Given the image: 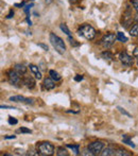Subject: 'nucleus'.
<instances>
[{
	"instance_id": "f257e3e1",
	"label": "nucleus",
	"mask_w": 138,
	"mask_h": 156,
	"mask_svg": "<svg viewBox=\"0 0 138 156\" xmlns=\"http://www.w3.org/2000/svg\"><path fill=\"white\" fill-rule=\"evenodd\" d=\"M50 43H51L52 47L56 50V52L60 54H64L66 51V45H65L64 41L61 37H58V35H55L54 33H51L49 36Z\"/></svg>"
},
{
	"instance_id": "f03ea898",
	"label": "nucleus",
	"mask_w": 138,
	"mask_h": 156,
	"mask_svg": "<svg viewBox=\"0 0 138 156\" xmlns=\"http://www.w3.org/2000/svg\"><path fill=\"white\" fill-rule=\"evenodd\" d=\"M36 148H37V152L41 155L49 156V155H53L54 153V146L48 141L38 142Z\"/></svg>"
},
{
	"instance_id": "7ed1b4c3",
	"label": "nucleus",
	"mask_w": 138,
	"mask_h": 156,
	"mask_svg": "<svg viewBox=\"0 0 138 156\" xmlns=\"http://www.w3.org/2000/svg\"><path fill=\"white\" fill-rule=\"evenodd\" d=\"M79 35L83 36L84 38L91 41L96 37V30L89 25H82L78 30Z\"/></svg>"
},
{
	"instance_id": "20e7f679",
	"label": "nucleus",
	"mask_w": 138,
	"mask_h": 156,
	"mask_svg": "<svg viewBox=\"0 0 138 156\" xmlns=\"http://www.w3.org/2000/svg\"><path fill=\"white\" fill-rule=\"evenodd\" d=\"M117 39V36L113 33H108V34H105L101 39V45L102 47L105 48V49H108L111 46L114 45L115 41Z\"/></svg>"
},
{
	"instance_id": "39448f33",
	"label": "nucleus",
	"mask_w": 138,
	"mask_h": 156,
	"mask_svg": "<svg viewBox=\"0 0 138 156\" xmlns=\"http://www.w3.org/2000/svg\"><path fill=\"white\" fill-rule=\"evenodd\" d=\"M87 148L90 150V152L94 155H98L101 154L102 151L104 150V144L102 141H94L91 144H89Z\"/></svg>"
},
{
	"instance_id": "423d86ee",
	"label": "nucleus",
	"mask_w": 138,
	"mask_h": 156,
	"mask_svg": "<svg viewBox=\"0 0 138 156\" xmlns=\"http://www.w3.org/2000/svg\"><path fill=\"white\" fill-rule=\"evenodd\" d=\"M8 76H9V81L12 85H15L17 86L18 84H20L23 81H21V76L16 71V70H10L8 73Z\"/></svg>"
},
{
	"instance_id": "0eeeda50",
	"label": "nucleus",
	"mask_w": 138,
	"mask_h": 156,
	"mask_svg": "<svg viewBox=\"0 0 138 156\" xmlns=\"http://www.w3.org/2000/svg\"><path fill=\"white\" fill-rule=\"evenodd\" d=\"M119 61L121 62L122 65H124V66H126V67H130V66H132L133 65V58H132V56H130L126 52H120V54H119Z\"/></svg>"
},
{
	"instance_id": "6e6552de",
	"label": "nucleus",
	"mask_w": 138,
	"mask_h": 156,
	"mask_svg": "<svg viewBox=\"0 0 138 156\" xmlns=\"http://www.w3.org/2000/svg\"><path fill=\"white\" fill-rule=\"evenodd\" d=\"M10 101L13 102H18V103H26V104H33V99L25 98L23 96H13L10 98Z\"/></svg>"
},
{
	"instance_id": "1a4fd4ad",
	"label": "nucleus",
	"mask_w": 138,
	"mask_h": 156,
	"mask_svg": "<svg viewBox=\"0 0 138 156\" xmlns=\"http://www.w3.org/2000/svg\"><path fill=\"white\" fill-rule=\"evenodd\" d=\"M29 68H30V70H31V72H32V76H33L34 78L36 79V80H41V79H43V76H41V70L38 69V67H37L36 65L30 64Z\"/></svg>"
},
{
	"instance_id": "9d476101",
	"label": "nucleus",
	"mask_w": 138,
	"mask_h": 156,
	"mask_svg": "<svg viewBox=\"0 0 138 156\" xmlns=\"http://www.w3.org/2000/svg\"><path fill=\"white\" fill-rule=\"evenodd\" d=\"M44 87H45L47 90H51L55 87V81L52 78H46L44 80Z\"/></svg>"
},
{
	"instance_id": "9b49d317",
	"label": "nucleus",
	"mask_w": 138,
	"mask_h": 156,
	"mask_svg": "<svg viewBox=\"0 0 138 156\" xmlns=\"http://www.w3.org/2000/svg\"><path fill=\"white\" fill-rule=\"evenodd\" d=\"M23 83L28 87V88H33V87L35 86V80L32 78L31 76H25L23 80Z\"/></svg>"
},
{
	"instance_id": "f8f14e48",
	"label": "nucleus",
	"mask_w": 138,
	"mask_h": 156,
	"mask_svg": "<svg viewBox=\"0 0 138 156\" xmlns=\"http://www.w3.org/2000/svg\"><path fill=\"white\" fill-rule=\"evenodd\" d=\"M15 70H16L17 72H18L20 76H23V74H26V72H27V68L25 67V66L23 65V64H17V65H15Z\"/></svg>"
},
{
	"instance_id": "ddd939ff",
	"label": "nucleus",
	"mask_w": 138,
	"mask_h": 156,
	"mask_svg": "<svg viewBox=\"0 0 138 156\" xmlns=\"http://www.w3.org/2000/svg\"><path fill=\"white\" fill-rule=\"evenodd\" d=\"M66 147L68 149H71L72 152H73L76 155L80 154V146H79V144H67Z\"/></svg>"
},
{
	"instance_id": "4468645a",
	"label": "nucleus",
	"mask_w": 138,
	"mask_h": 156,
	"mask_svg": "<svg viewBox=\"0 0 138 156\" xmlns=\"http://www.w3.org/2000/svg\"><path fill=\"white\" fill-rule=\"evenodd\" d=\"M49 74H50V76H51V78L55 81V82H56V81H61V79H62V76H61L60 74L55 71V70H50Z\"/></svg>"
},
{
	"instance_id": "2eb2a0df",
	"label": "nucleus",
	"mask_w": 138,
	"mask_h": 156,
	"mask_svg": "<svg viewBox=\"0 0 138 156\" xmlns=\"http://www.w3.org/2000/svg\"><path fill=\"white\" fill-rule=\"evenodd\" d=\"M102 156H111V155H115V150L111 148H106L104 149L103 151H102L101 153Z\"/></svg>"
},
{
	"instance_id": "dca6fc26",
	"label": "nucleus",
	"mask_w": 138,
	"mask_h": 156,
	"mask_svg": "<svg viewBox=\"0 0 138 156\" xmlns=\"http://www.w3.org/2000/svg\"><path fill=\"white\" fill-rule=\"evenodd\" d=\"M116 36H117V41H121V43H126V41H128V37L124 35V33L118 32L117 34H116Z\"/></svg>"
},
{
	"instance_id": "f3484780",
	"label": "nucleus",
	"mask_w": 138,
	"mask_h": 156,
	"mask_svg": "<svg viewBox=\"0 0 138 156\" xmlns=\"http://www.w3.org/2000/svg\"><path fill=\"white\" fill-rule=\"evenodd\" d=\"M130 35L133 37H138V23L134 25L130 30Z\"/></svg>"
},
{
	"instance_id": "a211bd4d",
	"label": "nucleus",
	"mask_w": 138,
	"mask_h": 156,
	"mask_svg": "<svg viewBox=\"0 0 138 156\" xmlns=\"http://www.w3.org/2000/svg\"><path fill=\"white\" fill-rule=\"evenodd\" d=\"M60 28H61V30H62V31L69 37V38H72V37H71V33H70V30L68 29V27H67L65 23H62V25L60 26Z\"/></svg>"
},
{
	"instance_id": "6ab92c4d",
	"label": "nucleus",
	"mask_w": 138,
	"mask_h": 156,
	"mask_svg": "<svg viewBox=\"0 0 138 156\" xmlns=\"http://www.w3.org/2000/svg\"><path fill=\"white\" fill-rule=\"evenodd\" d=\"M115 155L116 156H129L131 155L130 153H128V151L122 150V149H117L115 150Z\"/></svg>"
},
{
	"instance_id": "aec40b11",
	"label": "nucleus",
	"mask_w": 138,
	"mask_h": 156,
	"mask_svg": "<svg viewBox=\"0 0 138 156\" xmlns=\"http://www.w3.org/2000/svg\"><path fill=\"white\" fill-rule=\"evenodd\" d=\"M122 140H123L124 144H129V146H131V147H132V148H135V144H133V142L130 140V137H128V136L124 135V136H123V138H122Z\"/></svg>"
},
{
	"instance_id": "412c9836",
	"label": "nucleus",
	"mask_w": 138,
	"mask_h": 156,
	"mask_svg": "<svg viewBox=\"0 0 138 156\" xmlns=\"http://www.w3.org/2000/svg\"><path fill=\"white\" fill-rule=\"evenodd\" d=\"M56 155H58V156H63V155L68 156V153H67V151L65 150V149H63V148H58V153H56Z\"/></svg>"
},
{
	"instance_id": "4be33fe9",
	"label": "nucleus",
	"mask_w": 138,
	"mask_h": 156,
	"mask_svg": "<svg viewBox=\"0 0 138 156\" xmlns=\"http://www.w3.org/2000/svg\"><path fill=\"white\" fill-rule=\"evenodd\" d=\"M102 58H105V60H106V58H107V60H111V58H113V55H111L108 51H105V52L102 53Z\"/></svg>"
},
{
	"instance_id": "5701e85b",
	"label": "nucleus",
	"mask_w": 138,
	"mask_h": 156,
	"mask_svg": "<svg viewBox=\"0 0 138 156\" xmlns=\"http://www.w3.org/2000/svg\"><path fill=\"white\" fill-rule=\"evenodd\" d=\"M18 132H20V133H25V134H31L32 131L30 129H27V127H20V129H18Z\"/></svg>"
},
{
	"instance_id": "b1692460",
	"label": "nucleus",
	"mask_w": 138,
	"mask_h": 156,
	"mask_svg": "<svg viewBox=\"0 0 138 156\" xmlns=\"http://www.w3.org/2000/svg\"><path fill=\"white\" fill-rule=\"evenodd\" d=\"M117 108H118V111H119V112H120V113H121V114H123V115L128 116V117H131V115H130V114H129L128 112H126V109H124V108H122V107H120V106H118Z\"/></svg>"
},
{
	"instance_id": "393cba45",
	"label": "nucleus",
	"mask_w": 138,
	"mask_h": 156,
	"mask_svg": "<svg viewBox=\"0 0 138 156\" xmlns=\"http://www.w3.org/2000/svg\"><path fill=\"white\" fill-rule=\"evenodd\" d=\"M131 3H132V5L134 6L135 11L138 13V0H131Z\"/></svg>"
},
{
	"instance_id": "a878e982",
	"label": "nucleus",
	"mask_w": 138,
	"mask_h": 156,
	"mask_svg": "<svg viewBox=\"0 0 138 156\" xmlns=\"http://www.w3.org/2000/svg\"><path fill=\"white\" fill-rule=\"evenodd\" d=\"M81 154H82V155H86V156H88V155H89V156H93V155H94L93 153L90 152V150H89L88 148H87L86 150H84V151H83V152L81 153Z\"/></svg>"
},
{
	"instance_id": "bb28decb",
	"label": "nucleus",
	"mask_w": 138,
	"mask_h": 156,
	"mask_svg": "<svg viewBox=\"0 0 138 156\" xmlns=\"http://www.w3.org/2000/svg\"><path fill=\"white\" fill-rule=\"evenodd\" d=\"M9 123L10 124H17L18 123V120L15 119V118H13V117H10L9 118Z\"/></svg>"
},
{
	"instance_id": "cd10ccee",
	"label": "nucleus",
	"mask_w": 138,
	"mask_h": 156,
	"mask_svg": "<svg viewBox=\"0 0 138 156\" xmlns=\"http://www.w3.org/2000/svg\"><path fill=\"white\" fill-rule=\"evenodd\" d=\"M37 45H38V47H41V48H43V49L45 50V51H48V50H49V48H48V46H47V45H45V44L39 43V44H37Z\"/></svg>"
},
{
	"instance_id": "c85d7f7f",
	"label": "nucleus",
	"mask_w": 138,
	"mask_h": 156,
	"mask_svg": "<svg viewBox=\"0 0 138 156\" xmlns=\"http://www.w3.org/2000/svg\"><path fill=\"white\" fill-rule=\"evenodd\" d=\"M133 56H134V58H136L138 60V47L135 48L134 51H133Z\"/></svg>"
},
{
	"instance_id": "c756f323",
	"label": "nucleus",
	"mask_w": 138,
	"mask_h": 156,
	"mask_svg": "<svg viewBox=\"0 0 138 156\" xmlns=\"http://www.w3.org/2000/svg\"><path fill=\"white\" fill-rule=\"evenodd\" d=\"M74 80H76V81H82L83 80V76H80V74H78V76L74 78Z\"/></svg>"
},
{
	"instance_id": "7c9ffc66",
	"label": "nucleus",
	"mask_w": 138,
	"mask_h": 156,
	"mask_svg": "<svg viewBox=\"0 0 138 156\" xmlns=\"http://www.w3.org/2000/svg\"><path fill=\"white\" fill-rule=\"evenodd\" d=\"M1 108H11V109H15L12 106H8V105H1Z\"/></svg>"
},
{
	"instance_id": "2f4dec72",
	"label": "nucleus",
	"mask_w": 138,
	"mask_h": 156,
	"mask_svg": "<svg viewBox=\"0 0 138 156\" xmlns=\"http://www.w3.org/2000/svg\"><path fill=\"white\" fill-rule=\"evenodd\" d=\"M15 137H16V136L13 135V136H5V137H4V138H5V139H14Z\"/></svg>"
},
{
	"instance_id": "473e14b6",
	"label": "nucleus",
	"mask_w": 138,
	"mask_h": 156,
	"mask_svg": "<svg viewBox=\"0 0 138 156\" xmlns=\"http://www.w3.org/2000/svg\"><path fill=\"white\" fill-rule=\"evenodd\" d=\"M79 1H80V0H70V2H71L72 4H76V3H78Z\"/></svg>"
},
{
	"instance_id": "72a5a7b5",
	"label": "nucleus",
	"mask_w": 138,
	"mask_h": 156,
	"mask_svg": "<svg viewBox=\"0 0 138 156\" xmlns=\"http://www.w3.org/2000/svg\"><path fill=\"white\" fill-rule=\"evenodd\" d=\"M12 15H14V12H13V11H11L10 14H9V16H8V18H11V17H12Z\"/></svg>"
},
{
	"instance_id": "f704fd0d",
	"label": "nucleus",
	"mask_w": 138,
	"mask_h": 156,
	"mask_svg": "<svg viewBox=\"0 0 138 156\" xmlns=\"http://www.w3.org/2000/svg\"><path fill=\"white\" fill-rule=\"evenodd\" d=\"M52 1H53V0H46V3H47V4H50Z\"/></svg>"
},
{
	"instance_id": "c9c22d12",
	"label": "nucleus",
	"mask_w": 138,
	"mask_h": 156,
	"mask_svg": "<svg viewBox=\"0 0 138 156\" xmlns=\"http://www.w3.org/2000/svg\"><path fill=\"white\" fill-rule=\"evenodd\" d=\"M137 66H138V60H137Z\"/></svg>"
}]
</instances>
